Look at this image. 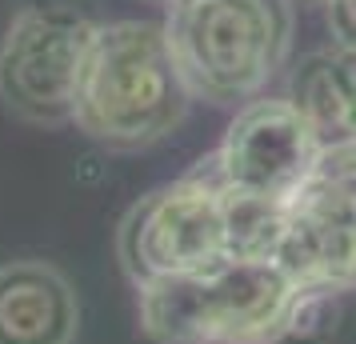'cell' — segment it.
<instances>
[{
	"label": "cell",
	"instance_id": "cell-3",
	"mask_svg": "<svg viewBox=\"0 0 356 344\" xmlns=\"http://www.w3.org/2000/svg\"><path fill=\"white\" fill-rule=\"evenodd\" d=\"M300 288L276 261L228 256L196 277L136 288L152 344H276Z\"/></svg>",
	"mask_w": 356,
	"mask_h": 344
},
{
	"label": "cell",
	"instance_id": "cell-13",
	"mask_svg": "<svg viewBox=\"0 0 356 344\" xmlns=\"http://www.w3.org/2000/svg\"><path fill=\"white\" fill-rule=\"evenodd\" d=\"M308 4H324V0H308Z\"/></svg>",
	"mask_w": 356,
	"mask_h": 344
},
{
	"label": "cell",
	"instance_id": "cell-11",
	"mask_svg": "<svg viewBox=\"0 0 356 344\" xmlns=\"http://www.w3.org/2000/svg\"><path fill=\"white\" fill-rule=\"evenodd\" d=\"M324 24L332 33V49L356 52V0H324Z\"/></svg>",
	"mask_w": 356,
	"mask_h": 344
},
{
	"label": "cell",
	"instance_id": "cell-6",
	"mask_svg": "<svg viewBox=\"0 0 356 344\" xmlns=\"http://www.w3.org/2000/svg\"><path fill=\"white\" fill-rule=\"evenodd\" d=\"M273 261L300 293L356 288V140L324 145L300 193L284 204Z\"/></svg>",
	"mask_w": 356,
	"mask_h": 344
},
{
	"label": "cell",
	"instance_id": "cell-5",
	"mask_svg": "<svg viewBox=\"0 0 356 344\" xmlns=\"http://www.w3.org/2000/svg\"><path fill=\"white\" fill-rule=\"evenodd\" d=\"M97 28L100 20L76 4H24L0 40V104L24 124H72V100Z\"/></svg>",
	"mask_w": 356,
	"mask_h": 344
},
{
	"label": "cell",
	"instance_id": "cell-1",
	"mask_svg": "<svg viewBox=\"0 0 356 344\" xmlns=\"http://www.w3.org/2000/svg\"><path fill=\"white\" fill-rule=\"evenodd\" d=\"M188 84L180 76L164 24L113 20L100 24L81 68L72 124L116 152H136L180 129L188 113Z\"/></svg>",
	"mask_w": 356,
	"mask_h": 344
},
{
	"label": "cell",
	"instance_id": "cell-4",
	"mask_svg": "<svg viewBox=\"0 0 356 344\" xmlns=\"http://www.w3.org/2000/svg\"><path fill=\"white\" fill-rule=\"evenodd\" d=\"M228 256V197L200 168L140 197L116 229V261L136 288L196 277Z\"/></svg>",
	"mask_w": 356,
	"mask_h": 344
},
{
	"label": "cell",
	"instance_id": "cell-7",
	"mask_svg": "<svg viewBox=\"0 0 356 344\" xmlns=\"http://www.w3.org/2000/svg\"><path fill=\"white\" fill-rule=\"evenodd\" d=\"M324 152L321 132L289 97H257L228 120L220 145L200 172L225 197L289 204Z\"/></svg>",
	"mask_w": 356,
	"mask_h": 344
},
{
	"label": "cell",
	"instance_id": "cell-9",
	"mask_svg": "<svg viewBox=\"0 0 356 344\" xmlns=\"http://www.w3.org/2000/svg\"><path fill=\"white\" fill-rule=\"evenodd\" d=\"M289 100L308 116L324 145L356 140V52L321 49L292 68Z\"/></svg>",
	"mask_w": 356,
	"mask_h": 344
},
{
	"label": "cell",
	"instance_id": "cell-10",
	"mask_svg": "<svg viewBox=\"0 0 356 344\" xmlns=\"http://www.w3.org/2000/svg\"><path fill=\"white\" fill-rule=\"evenodd\" d=\"M340 328V296L337 293H300L292 304L284 332L276 344H332Z\"/></svg>",
	"mask_w": 356,
	"mask_h": 344
},
{
	"label": "cell",
	"instance_id": "cell-2",
	"mask_svg": "<svg viewBox=\"0 0 356 344\" xmlns=\"http://www.w3.org/2000/svg\"><path fill=\"white\" fill-rule=\"evenodd\" d=\"M164 36L193 100L241 108L292 52V0H180Z\"/></svg>",
	"mask_w": 356,
	"mask_h": 344
},
{
	"label": "cell",
	"instance_id": "cell-8",
	"mask_svg": "<svg viewBox=\"0 0 356 344\" xmlns=\"http://www.w3.org/2000/svg\"><path fill=\"white\" fill-rule=\"evenodd\" d=\"M81 296L49 261L0 264V344H76Z\"/></svg>",
	"mask_w": 356,
	"mask_h": 344
},
{
	"label": "cell",
	"instance_id": "cell-12",
	"mask_svg": "<svg viewBox=\"0 0 356 344\" xmlns=\"http://www.w3.org/2000/svg\"><path fill=\"white\" fill-rule=\"evenodd\" d=\"M148 4H161V8H177L180 0H148Z\"/></svg>",
	"mask_w": 356,
	"mask_h": 344
}]
</instances>
